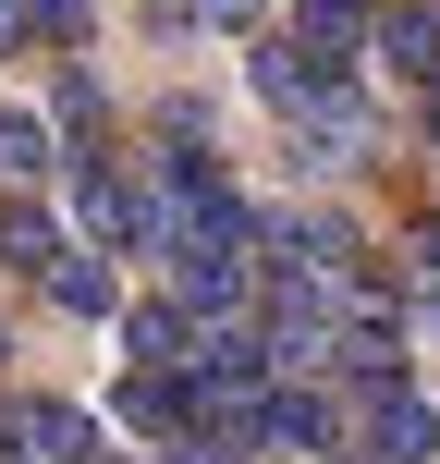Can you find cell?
I'll list each match as a JSON object with an SVG mask.
<instances>
[{
  "mask_svg": "<svg viewBox=\"0 0 440 464\" xmlns=\"http://www.w3.org/2000/svg\"><path fill=\"white\" fill-rule=\"evenodd\" d=\"M428 13H440V0H428Z\"/></svg>",
  "mask_w": 440,
  "mask_h": 464,
  "instance_id": "e0dca14e",
  "label": "cell"
},
{
  "mask_svg": "<svg viewBox=\"0 0 440 464\" xmlns=\"http://www.w3.org/2000/svg\"><path fill=\"white\" fill-rule=\"evenodd\" d=\"M62 318H122V281H111V256H86V245H62V269L37 281Z\"/></svg>",
  "mask_w": 440,
  "mask_h": 464,
  "instance_id": "ba28073f",
  "label": "cell"
},
{
  "mask_svg": "<svg viewBox=\"0 0 440 464\" xmlns=\"http://www.w3.org/2000/svg\"><path fill=\"white\" fill-rule=\"evenodd\" d=\"M330 86H355V73H330V62H306L294 37H257V98H269L281 122H306V111H318Z\"/></svg>",
  "mask_w": 440,
  "mask_h": 464,
  "instance_id": "8992f818",
  "label": "cell"
},
{
  "mask_svg": "<svg viewBox=\"0 0 440 464\" xmlns=\"http://www.w3.org/2000/svg\"><path fill=\"white\" fill-rule=\"evenodd\" d=\"M379 62L416 73V98L440 86V13H428V0H392V13H379Z\"/></svg>",
  "mask_w": 440,
  "mask_h": 464,
  "instance_id": "52a82bcc",
  "label": "cell"
},
{
  "mask_svg": "<svg viewBox=\"0 0 440 464\" xmlns=\"http://www.w3.org/2000/svg\"><path fill=\"white\" fill-rule=\"evenodd\" d=\"M0 171H13V184H37V171H49V122L13 111V98H0Z\"/></svg>",
  "mask_w": 440,
  "mask_h": 464,
  "instance_id": "30bf717a",
  "label": "cell"
},
{
  "mask_svg": "<svg viewBox=\"0 0 440 464\" xmlns=\"http://www.w3.org/2000/svg\"><path fill=\"white\" fill-rule=\"evenodd\" d=\"M196 13H209V24H220V37H245V49H257V37H269V0H196Z\"/></svg>",
  "mask_w": 440,
  "mask_h": 464,
  "instance_id": "7c38bea8",
  "label": "cell"
},
{
  "mask_svg": "<svg viewBox=\"0 0 440 464\" xmlns=\"http://www.w3.org/2000/svg\"><path fill=\"white\" fill-rule=\"evenodd\" d=\"M428 330H440V305H428Z\"/></svg>",
  "mask_w": 440,
  "mask_h": 464,
  "instance_id": "2e32d148",
  "label": "cell"
},
{
  "mask_svg": "<svg viewBox=\"0 0 440 464\" xmlns=\"http://www.w3.org/2000/svg\"><path fill=\"white\" fill-rule=\"evenodd\" d=\"M257 452H343V403L306 392V379H269V403H257Z\"/></svg>",
  "mask_w": 440,
  "mask_h": 464,
  "instance_id": "3957f363",
  "label": "cell"
},
{
  "mask_svg": "<svg viewBox=\"0 0 440 464\" xmlns=\"http://www.w3.org/2000/svg\"><path fill=\"white\" fill-rule=\"evenodd\" d=\"M111 416L122 428H135V440H184V428H196V379H160V367H122V392H111Z\"/></svg>",
  "mask_w": 440,
  "mask_h": 464,
  "instance_id": "5b68a950",
  "label": "cell"
},
{
  "mask_svg": "<svg viewBox=\"0 0 440 464\" xmlns=\"http://www.w3.org/2000/svg\"><path fill=\"white\" fill-rule=\"evenodd\" d=\"M245 452H257V440H232V428H184L160 464H245Z\"/></svg>",
  "mask_w": 440,
  "mask_h": 464,
  "instance_id": "8fae6325",
  "label": "cell"
},
{
  "mask_svg": "<svg viewBox=\"0 0 440 464\" xmlns=\"http://www.w3.org/2000/svg\"><path fill=\"white\" fill-rule=\"evenodd\" d=\"M343 452H367V464H428V452H440L428 392H404V379H343Z\"/></svg>",
  "mask_w": 440,
  "mask_h": 464,
  "instance_id": "6da1fadb",
  "label": "cell"
},
{
  "mask_svg": "<svg viewBox=\"0 0 440 464\" xmlns=\"http://www.w3.org/2000/svg\"><path fill=\"white\" fill-rule=\"evenodd\" d=\"M37 49H86V0H37Z\"/></svg>",
  "mask_w": 440,
  "mask_h": 464,
  "instance_id": "4fadbf2b",
  "label": "cell"
},
{
  "mask_svg": "<svg viewBox=\"0 0 440 464\" xmlns=\"http://www.w3.org/2000/svg\"><path fill=\"white\" fill-rule=\"evenodd\" d=\"M0 256H13V281H49L62 269V220H49L37 196H13V208H0Z\"/></svg>",
  "mask_w": 440,
  "mask_h": 464,
  "instance_id": "9c48e42d",
  "label": "cell"
},
{
  "mask_svg": "<svg viewBox=\"0 0 440 464\" xmlns=\"http://www.w3.org/2000/svg\"><path fill=\"white\" fill-rule=\"evenodd\" d=\"M196 343H209V330H196V318H184L171 294L122 305V354H135V367H160V379H196Z\"/></svg>",
  "mask_w": 440,
  "mask_h": 464,
  "instance_id": "277c9868",
  "label": "cell"
},
{
  "mask_svg": "<svg viewBox=\"0 0 440 464\" xmlns=\"http://www.w3.org/2000/svg\"><path fill=\"white\" fill-rule=\"evenodd\" d=\"M184 13H196V0H147V24H184Z\"/></svg>",
  "mask_w": 440,
  "mask_h": 464,
  "instance_id": "5bb4252c",
  "label": "cell"
},
{
  "mask_svg": "<svg viewBox=\"0 0 440 464\" xmlns=\"http://www.w3.org/2000/svg\"><path fill=\"white\" fill-rule=\"evenodd\" d=\"M73 208H86V245L98 256H160V196L111 160H73Z\"/></svg>",
  "mask_w": 440,
  "mask_h": 464,
  "instance_id": "7a4b0ae2",
  "label": "cell"
},
{
  "mask_svg": "<svg viewBox=\"0 0 440 464\" xmlns=\"http://www.w3.org/2000/svg\"><path fill=\"white\" fill-rule=\"evenodd\" d=\"M416 122H428V147H440V86H428V98H416Z\"/></svg>",
  "mask_w": 440,
  "mask_h": 464,
  "instance_id": "9a60e30c",
  "label": "cell"
}]
</instances>
